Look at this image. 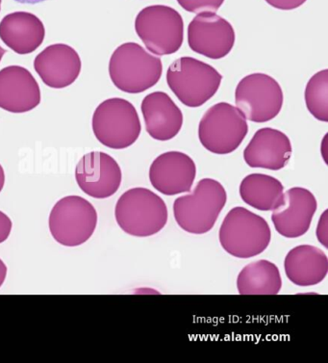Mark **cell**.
Wrapping results in <instances>:
<instances>
[{"label": "cell", "mask_w": 328, "mask_h": 363, "mask_svg": "<svg viewBox=\"0 0 328 363\" xmlns=\"http://www.w3.org/2000/svg\"><path fill=\"white\" fill-rule=\"evenodd\" d=\"M5 184V173L4 168H2L1 164H0V193L4 190Z\"/></svg>", "instance_id": "obj_30"}, {"label": "cell", "mask_w": 328, "mask_h": 363, "mask_svg": "<svg viewBox=\"0 0 328 363\" xmlns=\"http://www.w3.org/2000/svg\"><path fill=\"white\" fill-rule=\"evenodd\" d=\"M291 140L278 129H258L244 150V160L251 168L281 171L291 160Z\"/></svg>", "instance_id": "obj_15"}, {"label": "cell", "mask_w": 328, "mask_h": 363, "mask_svg": "<svg viewBox=\"0 0 328 363\" xmlns=\"http://www.w3.org/2000/svg\"><path fill=\"white\" fill-rule=\"evenodd\" d=\"M265 1L276 9L290 11L302 6L307 0H265Z\"/></svg>", "instance_id": "obj_25"}, {"label": "cell", "mask_w": 328, "mask_h": 363, "mask_svg": "<svg viewBox=\"0 0 328 363\" xmlns=\"http://www.w3.org/2000/svg\"><path fill=\"white\" fill-rule=\"evenodd\" d=\"M115 221L129 235L149 238L157 235L168 222L165 201L147 188L129 189L115 204Z\"/></svg>", "instance_id": "obj_3"}, {"label": "cell", "mask_w": 328, "mask_h": 363, "mask_svg": "<svg viewBox=\"0 0 328 363\" xmlns=\"http://www.w3.org/2000/svg\"><path fill=\"white\" fill-rule=\"evenodd\" d=\"M249 125L237 107L219 102L207 109L198 125V139L208 152L227 155L241 146Z\"/></svg>", "instance_id": "obj_7"}, {"label": "cell", "mask_w": 328, "mask_h": 363, "mask_svg": "<svg viewBox=\"0 0 328 363\" xmlns=\"http://www.w3.org/2000/svg\"><path fill=\"white\" fill-rule=\"evenodd\" d=\"M239 192L249 206L260 211H273L283 201L284 186L268 174H251L242 180Z\"/></svg>", "instance_id": "obj_21"}, {"label": "cell", "mask_w": 328, "mask_h": 363, "mask_svg": "<svg viewBox=\"0 0 328 363\" xmlns=\"http://www.w3.org/2000/svg\"><path fill=\"white\" fill-rule=\"evenodd\" d=\"M135 31L147 50L156 56L174 55L184 42L181 15L166 5H152L140 11Z\"/></svg>", "instance_id": "obj_8"}, {"label": "cell", "mask_w": 328, "mask_h": 363, "mask_svg": "<svg viewBox=\"0 0 328 363\" xmlns=\"http://www.w3.org/2000/svg\"><path fill=\"white\" fill-rule=\"evenodd\" d=\"M281 289V272L268 260L249 263L238 275L237 289L241 295H278Z\"/></svg>", "instance_id": "obj_22"}, {"label": "cell", "mask_w": 328, "mask_h": 363, "mask_svg": "<svg viewBox=\"0 0 328 363\" xmlns=\"http://www.w3.org/2000/svg\"><path fill=\"white\" fill-rule=\"evenodd\" d=\"M285 274L293 284L300 287L314 286L328 273V258L324 251L311 245H300L288 252L284 262Z\"/></svg>", "instance_id": "obj_20"}, {"label": "cell", "mask_w": 328, "mask_h": 363, "mask_svg": "<svg viewBox=\"0 0 328 363\" xmlns=\"http://www.w3.org/2000/svg\"><path fill=\"white\" fill-rule=\"evenodd\" d=\"M5 53H6V50H5L4 48L0 47V62H1L2 58H4Z\"/></svg>", "instance_id": "obj_32"}, {"label": "cell", "mask_w": 328, "mask_h": 363, "mask_svg": "<svg viewBox=\"0 0 328 363\" xmlns=\"http://www.w3.org/2000/svg\"><path fill=\"white\" fill-rule=\"evenodd\" d=\"M187 36L193 52L213 60L227 57L236 42L232 24L212 12L196 14L188 26Z\"/></svg>", "instance_id": "obj_11"}, {"label": "cell", "mask_w": 328, "mask_h": 363, "mask_svg": "<svg viewBox=\"0 0 328 363\" xmlns=\"http://www.w3.org/2000/svg\"><path fill=\"white\" fill-rule=\"evenodd\" d=\"M308 111L319 122H328V69L316 72L309 79L305 91Z\"/></svg>", "instance_id": "obj_23"}, {"label": "cell", "mask_w": 328, "mask_h": 363, "mask_svg": "<svg viewBox=\"0 0 328 363\" xmlns=\"http://www.w3.org/2000/svg\"><path fill=\"white\" fill-rule=\"evenodd\" d=\"M12 221L8 215L4 212L0 211V244L6 241L12 231Z\"/></svg>", "instance_id": "obj_26"}, {"label": "cell", "mask_w": 328, "mask_h": 363, "mask_svg": "<svg viewBox=\"0 0 328 363\" xmlns=\"http://www.w3.org/2000/svg\"><path fill=\"white\" fill-rule=\"evenodd\" d=\"M149 180L153 188L166 196L179 195L192 190L196 177L195 161L181 152H166L150 165Z\"/></svg>", "instance_id": "obj_14"}, {"label": "cell", "mask_w": 328, "mask_h": 363, "mask_svg": "<svg viewBox=\"0 0 328 363\" xmlns=\"http://www.w3.org/2000/svg\"><path fill=\"white\" fill-rule=\"evenodd\" d=\"M15 1L23 4H40V2H44L45 0H15Z\"/></svg>", "instance_id": "obj_31"}, {"label": "cell", "mask_w": 328, "mask_h": 363, "mask_svg": "<svg viewBox=\"0 0 328 363\" xmlns=\"http://www.w3.org/2000/svg\"><path fill=\"white\" fill-rule=\"evenodd\" d=\"M45 37L44 23L31 13H11L0 21V39L18 55L34 52L41 47Z\"/></svg>", "instance_id": "obj_19"}, {"label": "cell", "mask_w": 328, "mask_h": 363, "mask_svg": "<svg viewBox=\"0 0 328 363\" xmlns=\"http://www.w3.org/2000/svg\"><path fill=\"white\" fill-rule=\"evenodd\" d=\"M0 9H1V0H0Z\"/></svg>", "instance_id": "obj_33"}, {"label": "cell", "mask_w": 328, "mask_h": 363, "mask_svg": "<svg viewBox=\"0 0 328 363\" xmlns=\"http://www.w3.org/2000/svg\"><path fill=\"white\" fill-rule=\"evenodd\" d=\"M162 74L159 56L152 55L137 43L120 45L110 58V79L122 92H146L159 82Z\"/></svg>", "instance_id": "obj_1"}, {"label": "cell", "mask_w": 328, "mask_h": 363, "mask_svg": "<svg viewBox=\"0 0 328 363\" xmlns=\"http://www.w3.org/2000/svg\"><path fill=\"white\" fill-rule=\"evenodd\" d=\"M316 197L302 187H293L284 193L283 201L271 211V221L279 235L286 238L305 235L317 211Z\"/></svg>", "instance_id": "obj_13"}, {"label": "cell", "mask_w": 328, "mask_h": 363, "mask_svg": "<svg viewBox=\"0 0 328 363\" xmlns=\"http://www.w3.org/2000/svg\"><path fill=\"white\" fill-rule=\"evenodd\" d=\"M41 102V90L31 72L21 66L0 71V108L11 113H26Z\"/></svg>", "instance_id": "obj_17"}, {"label": "cell", "mask_w": 328, "mask_h": 363, "mask_svg": "<svg viewBox=\"0 0 328 363\" xmlns=\"http://www.w3.org/2000/svg\"><path fill=\"white\" fill-rule=\"evenodd\" d=\"M147 134L156 141H169L182 129L183 113L173 99L165 92H153L145 96L141 104Z\"/></svg>", "instance_id": "obj_18"}, {"label": "cell", "mask_w": 328, "mask_h": 363, "mask_svg": "<svg viewBox=\"0 0 328 363\" xmlns=\"http://www.w3.org/2000/svg\"><path fill=\"white\" fill-rule=\"evenodd\" d=\"M328 134H325L324 140H322V143L321 145V152L322 155V157H324V160L325 162L327 164V147H328Z\"/></svg>", "instance_id": "obj_29"}, {"label": "cell", "mask_w": 328, "mask_h": 363, "mask_svg": "<svg viewBox=\"0 0 328 363\" xmlns=\"http://www.w3.org/2000/svg\"><path fill=\"white\" fill-rule=\"evenodd\" d=\"M317 238L325 248H327V211L324 212L319 219L318 228H317Z\"/></svg>", "instance_id": "obj_27"}, {"label": "cell", "mask_w": 328, "mask_h": 363, "mask_svg": "<svg viewBox=\"0 0 328 363\" xmlns=\"http://www.w3.org/2000/svg\"><path fill=\"white\" fill-rule=\"evenodd\" d=\"M7 266L5 265L4 260L0 259V287L4 285L7 277Z\"/></svg>", "instance_id": "obj_28"}, {"label": "cell", "mask_w": 328, "mask_h": 363, "mask_svg": "<svg viewBox=\"0 0 328 363\" xmlns=\"http://www.w3.org/2000/svg\"><path fill=\"white\" fill-rule=\"evenodd\" d=\"M166 80L182 104L198 108L216 95L222 84V75L211 65L184 56L171 64Z\"/></svg>", "instance_id": "obj_4"}, {"label": "cell", "mask_w": 328, "mask_h": 363, "mask_svg": "<svg viewBox=\"0 0 328 363\" xmlns=\"http://www.w3.org/2000/svg\"><path fill=\"white\" fill-rule=\"evenodd\" d=\"M182 9L193 14L219 11L225 0H177Z\"/></svg>", "instance_id": "obj_24"}, {"label": "cell", "mask_w": 328, "mask_h": 363, "mask_svg": "<svg viewBox=\"0 0 328 363\" xmlns=\"http://www.w3.org/2000/svg\"><path fill=\"white\" fill-rule=\"evenodd\" d=\"M91 126L98 142L113 150H125L132 146L142 131L135 106L120 98L102 101L94 113Z\"/></svg>", "instance_id": "obj_6"}, {"label": "cell", "mask_w": 328, "mask_h": 363, "mask_svg": "<svg viewBox=\"0 0 328 363\" xmlns=\"http://www.w3.org/2000/svg\"><path fill=\"white\" fill-rule=\"evenodd\" d=\"M48 225L57 243L74 248L93 236L98 225V212L86 199L68 196L59 200L51 209Z\"/></svg>", "instance_id": "obj_9"}, {"label": "cell", "mask_w": 328, "mask_h": 363, "mask_svg": "<svg viewBox=\"0 0 328 363\" xmlns=\"http://www.w3.org/2000/svg\"><path fill=\"white\" fill-rule=\"evenodd\" d=\"M227 201L224 185L213 179H200L192 194L174 201V219L186 233L204 235L213 228Z\"/></svg>", "instance_id": "obj_2"}, {"label": "cell", "mask_w": 328, "mask_h": 363, "mask_svg": "<svg viewBox=\"0 0 328 363\" xmlns=\"http://www.w3.org/2000/svg\"><path fill=\"white\" fill-rule=\"evenodd\" d=\"M81 59L74 48L64 44L45 48L34 60V68L48 87L63 89L77 82L81 72Z\"/></svg>", "instance_id": "obj_16"}, {"label": "cell", "mask_w": 328, "mask_h": 363, "mask_svg": "<svg viewBox=\"0 0 328 363\" xmlns=\"http://www.w3.org/2000/svg\"><path fill=\"white\" fill-rule=\"evenodd\" d=\"M222 249L237 258H251L262 254L271 243L270 225L264 218L244 207H234L220 225Z\"/></svg>", "instance_id": "obj_5"}, {"label": "cell", "mask_w": 328, "mask_h": 363, "mask_svg": "<svg viewBox=\"0 0 328 363\" xmlns=\"http://www.w3.org/2000/svg\"><path fill=\"white\" fill-rule=\"evenodd\" d=\"M235 104L247 121L268 123L281 112L284 104L283 90L271 75L255 72L247 75L238 83Z\"/></svg>", "instance_id": "obj_10"}, {"label": "cell", "mask_w": 328, "mask_h": 363, "mask_svg": "<svg viewBox=\"0 0 328 363\" xmlns=\"http://www.w3.org/2000/svg\"><path fill=\"white\" fill-rule=\"evenodd\" d=\"M78 186L94 199L112 197L122 184V169L108 153L91 152L83 155L75 168Z\"/></svg>", "instance_id": "obj_12"}]
</instances>
